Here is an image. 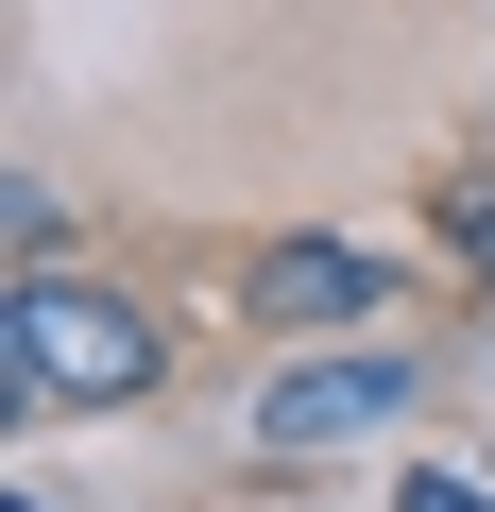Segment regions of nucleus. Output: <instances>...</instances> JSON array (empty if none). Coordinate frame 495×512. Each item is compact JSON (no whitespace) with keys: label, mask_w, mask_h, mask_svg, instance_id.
Returning <instances> with one entry per match:
<instances>
[{"label":"nucleus","mask_w":495,"mask_h":512,"mask_svg":"<svg viewBox=\"0 0 495 512\" xmlns=\"http://www.w3.org/2000/svg\"><path fill=\"white\" fill-rule=\"evenodd\" d=\"M444 239H461V274H495V171H461V188H444Z\"/></svg>","instance_id":"4"},{"label":"nucleus","mask_w":495,"mask_h":512,"mask_svg":"<svg viewBox=\"0 0 495 512\" xmlns=\"http://www.w3.org/2000/svg\"><path fill=\"white\" fill-rule=\"evenodd\" d=\"M0 359H18V410H120V393H154V325L120 291H69L52 256L18 274V308H0Z\"/></svg>","instance_id":"1"},{"label":"nucleus","mask_w":495,"mask_h":512,"mask_svg":"<svg viewBox=\"0 0 495 512\" xmlns=\"http://www.w3.org/2000/svg\"><path fill=\"white\" fill-rule=\"evenodd\" d=\"M376 291H393V274H376L359 239H274V256H257V308H274V325H359Z\"/></svg>","instance_id":"3"},{"label":"nucleus","mask_w":495,"mask_h":512,"mask_svg":"<svg viewBox=\"0 0 495 512\" xmlns=\"http://www.w3.org/2000/svg\"><path fill=\"white\" fill-rule=\"evenodd\" d=\"M393 495H410V512H495L478 478H393Z\"/></svg>","instance_id":"5"},{"label":"nucleus","mask_w":495,"mask_h":512,"mask_svg":"<svg viewBox=\"0 0 495 512\" xmlns=\"http://www.w3.org/2000/svg\"><path fill=\"white\" fill-rule=\"evenodd\" d=\"M393 410H410V359H291V376L257 393V444L308 461V444H359V427H393Z\"/></svg>","instance_id":"2"}]
</instances>
